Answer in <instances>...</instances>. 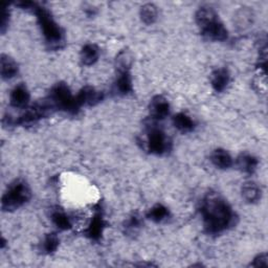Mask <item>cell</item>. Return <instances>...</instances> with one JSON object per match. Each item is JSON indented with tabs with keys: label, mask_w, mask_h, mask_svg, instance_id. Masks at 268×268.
Returning a JSON list of instances; mask_svg holds the SVG:
<instances>
[{
	"label": "cell",
	"mask_w": 268,
	"mask_h": 268,
	"mask_svg": "<svg viewBox=\"0 0 268 268\" xmlns=\"http://www.w3.org/2000/svg\"><path fill=\"white\" fill-rule=\"evenodd\" d=\"M59 245V239L55 234H48L43 241V250L46 253L54 252Z\"/></svg>",
	"instance_id": "obj_24"
},
{
	"label": "cell",
	"mask_w": 268,
	"mask_h": 268,
	"mask_svg": "<svg viewBox=\"0 0 268 268\" xmlns=\"http://www.w3.org/2000/svg\"><path fill=\"white\" fill-rule=\"evenodd\" d=\"M116 89L118 90V92L123 93V94L130 92L132 89L130 75L126 68H124L119 72V76L116 81Z\"/></svg>",
	"instance_id": "obj_19"
},
{
	"label": "cell",
	"mask_w": 268,
	"mask_h": 268,
	"mask_svg": "<svg viewBox=\"0 0 268 268\" xmlns=\"http://www.w3.org/2000/svg\"><path fill=\"white\" fill-rule=\"evenodd\" d=\"M97 58H99V50L93 44H87L83 47L81 52V59L82 62L85 65H92L94 64Z\"/></svg>",
	"instance_id": "obj_14"
},
{
	"label": "cell",
	"mask_w": 268,
	"mask_h": 268,
	"mask_svg": "<svg viewBox=\"0 0 268 268\" xmlns=\"http://www.w3.org/2000/svg\"><path fill=\"white\" fill-rule=\"evenodd\" d=\"M103 99V94L92 87H85L77 96L79 105H95Z\"/></svg>",
	"instance_id": "obj_6"
},
{
	"label": "cell",
	"mask_w": 268,
	"mask_h": 268,
	"mask_svg": "<svg viewBox=\"0 0 268 268\" xmlns=\"http://www.w3.org/2000/svg\"><path fill=\"white\" fill-rule=\"evenodd\" d=\"M52 99L58 107L65 109V110L70 112H75L80 107L77 97L72 96L69 88L63 83L58 84L57 86L54 87L52 91Z\"/></svg>",
	"instance_id": "obj_4"
},
{
	"label": "cell",
	"mask_w": 268,
	"mask_h": 268,
	"mask_svg": "<svg viewBox=\"0 0 268 268\" xmlns=\"http://www.w3.org/2000/svg\"><path fill=\"white\" fill-rule=\"evenodd\" d=\"M30 100V93L24 85H18L11 93V104L14 107L27 106Z\"/></svg>",
	"instance_id": "obj_10"
},
{
	"label": "cell",
	"mask_w": 268,
	"mask_h": 268,
	"mask_svg": "<svg viewBox=\"0 0 268 268\" xmlns=\"http://www.w3.org/2000/svg\"><path fill=\"white\" fill-rule=\"evenodd\" d=\"M9 24V12L6 8H4V11H3V19H2V31L5 32L6 31V28Z\"/></svg>",
	"instance_id": "obj_26"
},
{
	"label": "cell",
	"mask_w": 268,
	"mask_h": 268,
	"mask_svg": "<svg viewBox=\"0 0 268 268\" xmlns=\"http://www.w3.org/2000/svg\"><path fill=\"white\" fill-rule=\"evenodd\" d=\"M150 110H151L152 115L155 118L162 119V118H165L169 114L170 105L165 97L158 95L152 100Z\"/></svg>",
	"instance_id": "obj_8"
},
{
	"label": "cell",
	"mask_w": 268,
	"mask_h": 268,
	"mask_svg": "<svg viewBox=\"0 0 268 268\" xmlns=\"http://www.w3.org/2000/svg\"><path fill=\"white\" fill-rule=\"evenodd\" d=\"M212 162L216 167L220 169H227L233 164V160H231L230 155L225 150L221 149L214 151V153L212 154Z\"/></svg>",
	"instance_id": "obj_15"
},
{
	"label": "cell",
	"mask_w": 268,
	"mask_h": 268,
	"mask_svg": "<svg viewBox=\"0 0 268 268\" xmlns=\"http://www.w3.org/2000/svg\"><path fill=\"white\" fill-rule=\"evenodd\" d=\"M202 215L205 228L212 234L226 229L234 220V214L229 205L215 195L205 198L202 205Z\"/></svg>",
	"instance_id": "obj_1"
},
{
	"label": "cell",
	"mask_w": 268,
	"mask_h": 268,
	"mask_svg": "<svg viewBox=\"0 0 268 268\" xmlns=\"http://www.w3.org/2000/svg\"><path fill=\"white\" fill-rule=\"evenodd\" d=\"M203 34L208 38L216 41H223L227 38V31L223 27V24H221L219 21L215 22L211 27L204 30Z\"/></svg>",
	"instance_id": "obj_11"
},
{
	"label": "cell",
	"mask_w": 268,
	"mask_h": 268,
	"mask_svg": "<svg viewBox=\"0 0 268 268\" xmlns=\"http://www.w3.org/2000/svg\"><path fill=\"white\" fill-rule=\"evenodd\" d=\"M260 189L253 182H247L242 188V196L247 202H255L260 198Z\"/></svg>",
	"instance_id": "obj_16"
},
{
	"label": "cell",
	"mask_w": 268,
	"mask_h": 268,
	"mask_svg": "<svg viewBox=\"0 0 268 268\" xmlns=\"http://www.w3.org/2000/svg\"><path fill=\"white\" fill-rule=\"evenodd\" d=\"M149 150L154 154H163L167 149V140L165 134L158 129H153L148 137Z\"/></svg>",
	"instance_id": "obj_5"
},
{
	"label": "cell",
	"mask_w": 268,
	"mask_h": 268,
	"mask_svg": "<svg viewBox=\"0 0 268 268\" xmlns=\"http://www.w3.org/2000/svg\"><path fill=\"white\" fill-rule=\"evenodd\" d=\"M18 72V66L15 61L7 55L2 56V77L6 80L12 79Z\"/></svg>",
	"instance_id": "obj_12"
},
{
	"label": "cell",
	"mask_w": 268,
	"mask_h": 268,
	"mask_svg": "<svg viewBox=\"0 0 268 268\" xmlns=\"http://www.w3.org/2000/svg\"><path fill=\"white\" fill-rule=\"evenodd\" d=\"M168 215L169 212L166 206L162 204H157L150 210V212L148 213V218L154 222H161L168 217Z\"/></svg>",
	"instance_id": "obj_21"
},
{
	"label": "cell",
	"mask_w": 268,
	"mask_h": 268,
	"mask_svg": "<svg viewBox=\"0 0 268 268\" xmlns=\"http://www.w3.org/2000/svg\"><path fill=\"white\" fill-rule=\"evenodd\" d=\"M52 220L60 229H68L71 226L69 218L62 212H55L52 216Z\"/></svg>",
	"instance_id": "obj_23"
},
{
	"label": "cell",
	"mask_w": 268,
	"mask_h": 268,
	"mask_svg": "<svg viewBox=\"0 0 268 268\" xmlns=\"http://www.w3.org/2000/svg\"><path fill=\"white\" fill-rule=\"evenodd\" d=\"M252 266H257V267H263V266H267L268 262H267V255L265 253H262L260 255H258L257 258L253 260V262L251 263Z\"/></svg>",
	"instance_id": "obj_25"
},
{
	"label": "cell",
	"mask_w": 268,
	"mask_h": 268,
	"mask_svg": "<svg viewBox=\"0 0 268 268\" xmlns=\"http://www.w3.org/2000/svg\"><path fill=\"white\" fill-rule=\"evenodd\" d=\"M36 14L46 41L51 44H58L62 41V32L52 18V15L45 9H38L36 11Z\"/></svg>",
	"instance_id": "obj_3"
},
{
	"label": "cell",
	"mask_w": 268,
	"mask_h": 268,
	"mask_svg": "<svg viewBox=\"0 0 268 268\" xmlns=\"http://www.w3.org/2000/svg\"><path fill=\"white\" fill-rule=\"evenodd\" d=\"M141 17L145 23L152 24L157 18V9L150 4L144 6L141 11Z\"/></svg>",
	"instance_id": "obj_22"
},
{
	"label": "cell",
	"mask_w": 268,
	"mask_h": 268,
	"mask_svg": "<svg viewBox=\"0 0 268 268\" xmlns=\"http://www.w3.org/2000/svg\"><path fill=\"white\" fill-rule=\"evenodd\" d=\"M217 21V15L211 8H202L197 12L196 22L202 31L206 30Z\"/></svg>",
	"instance_id": "obj_7"
},
{
	"label": "cell",
	"mask_w": 268,
	"mask_h": 268,
	"mask_svg": "<svg viewBox=\"0 0 268 268\" xmlns=\"http://www.w3.org/2000/svg\"><path fill=\"white\" fill-rule=\"evenodd\" d=\"M174 126L181 132H189L194 128V121L185 113H178L173 119Z\"/></svg>",
	"instance_id": "obj_20"
},
{
	"label": "cell",
	"mask_w": 268,
	"mask_h": 268,
	"mask_svg": "<svg viewBox=\"0 0 268 268\" xmlns=\"http://www.w3.org/2000/svg\"><path fill=\"white\" fill-rule=\"evenodd\" d=\"M103 228H104L103 219L100 215H97L92 219V221L90 222V224L86 230V234L91 239L96 240L101 237V235L103 233Z\"/></svg>",
	"instance_id": "obj_17"
},
{
	"label": "cell",
	"mask_w": 268,
	"mask_h": 268,
	"mask_svg": "<svg viewBox=\"0 0 268 268\" xmlns=\"http://www.w3.org/2000/svg\"><path fill=\"white\" fill-rule=\"evenodd\" d=\"M238 166L245 173L253 172L258 166V161L251 155L243 154L238 158Z\"/></svg>",
	"instance_id": "obj_18"
},
{
	"label": "cell",
	"mask_w": 268,
	"mask_h": 268,
	"mask_svg": "<svg viewBox=\"0 0 268 268\" xmlns=\"http://www.w3.org/2000/svg\"><path fill=\"white\" fill-rule=\"evenodd\" d=\"M31 197V191L26 182L16 181L12 184L3 197V209L13 211L26 203Z\"/></svg>",
	"instance_id": "obj_2"
},
{
	"label": "cell",
	"mask_w": 268,
	"mask_h": 268,
	"mask_svg": "<svg viewBox=\"0 0 268 268\" xmlns=\"http://www.w3.org/2000/svg\"><path fill=\"white\" fill-rule=\"evenodd\" d=\"M229 81V76L227 70L220 68L214 71L212 75V85L216 91H222L227 86Z\"/></svg>",
	"instance_id": "obj_13"
},
{
	"label": "cell",
	"mask_w": 268,
	"mask_h": 268,
	"mask_svg": "<svg viewBox=\"0 0 268 268\" xmlns=\"http://www.w3.org/2000/svg\"><path fill=\"white\" fill-rule=\"evenodd\" d=\"M253 19H254L253 12L248 8H242L236 13L234 20L236 23V27L239 30H246L251 26Z\"/></svg>",
	"instance_id": "obj_9"
}]
</instances>
